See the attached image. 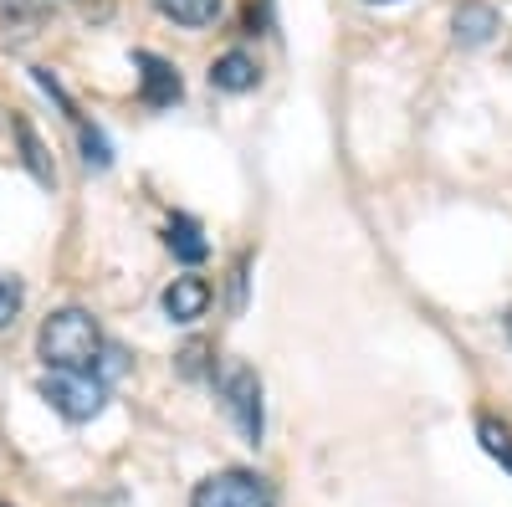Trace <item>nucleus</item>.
<instances>
[{
  "mask_svg": "<svg viewBox=\"0 0 512 507\" xmlns=\"http://www.w3.org/2000/svg\"><path fill=\"white\" fill-rule=\"evenodd\" d=\"M507 338H512V313H507Z\"/></svg>",
  "mask_w": 512,
  "mask_h": 507,
  "instance_id": "obj_17",
  "label": "nucleus"
},
{
  "mask_svg": "<svg viewBox=\"0 0 512 507\" xmlns=\"http://www.w3.org/2000/svg\"><path fill=\"white\" fill-rule=\"evenodd\" d=\"M256 82H262V67L246 52H221L210 62V88H221V93H251Z\"/></svg>",
  "mask_w": 512,
  "mask_h": 507,
  "instance_id": "obj_8",
  "label": "nucleus"
},
{
  "mask_svg": "<svg viewBox=\"0 0 512 507\" xmlns=\"http://www.w3.org/2000/svg\"><path fill=\"white\" fill-rule=\"evenodd\" d=\"M149 6L164 21H175V26H210V21L221 16L226 0H149Z\"/></svg>",
  "mask_w": 512,
  "mask_h": 507,
  "instance_id": "obj_10",
  "label": "nucleus"
},
{
  "mask_svg": "<svg viewBox=\"0 0 512 507\" xmlns=\"http://www.w3.org/2000/svg\"><path fill=\"white\" fill-rule=\"evenodd\" d=\"M216 349L205 344V338H190V344L180 349V359H175V369L185 374V379H216V359H210Z\"/></svg>",
  "mask_w": 512,
  "mask_h": 507,
  "instance_id": "obj_12",
  "label": "nucleus"
},
{
  "mask_svg": "<svg viewBox=\"0 0 512 507\" xmlns=\"http://www.w3.org/2000/svg\"><path fill=\"white\" fill-rule=\"evenodd\" d=\"M103 344L108 338H103V328H98V318L88 308H57L36 333V354H41V364H47V374H57V369H93Z\"/></svg>",
  "mask_w": 512,
  "mask_h": 507,
  "instance_id": "obj_1",
  "label": "nucleus"
},
{
  "mask_svg": "<svg viewBox=\"0 0 512 507\" xmlns=\"http://www.w3.org/2000/svg\"><path fill=\"white\" fill-rule=\"evenodd\" d=\"M190 507H277V487L262 472L226 467V472H210L205 482H195Z\"/></svg>",
  "mask_w": 512,
  "mask_h": 507,
  "instance_id": "obj_4",
  "label": "nucleus"
},
{
  "mask_svg": "<svg viewBox=\"0 0 512 507\" xmlns=\"http://www.w3.org/2000/svg\"><path fill=\"white\" fill-rule=\"evenodd\" d=\"M364 6H400V0H364Z\"/></svg>",
  "mask_w": 512,
  "mask_h": 507,
  "instance_id": "obj_16",
  "label": "nucleus"
},
{
  "mask_svg": "<svg viewBox=\"0 0 512 507\" xmlns=\"http://www.w3.org/2000/svg\"><path fill=\"white\" fill-rule=\"evenodd\" d=\"M216 390H221V405L231 415V426L241 431L246 446H262L267 436V405H262V379H256L251 364H226L216 374Z\"/></svg>",
  "mask_w": 512,
  "mask_h": 507,
  "instance_id": "obj_2",
  "label": "nucleus"
},
{
  "mask_svg": "<svg viewBox=\"0 0 512 507\" xmlns=\"http://www.w3.org/2000/svg\"><path fill=\"white\" fill-rule=\"evenodd\" d=\"M164 313H169V323H195V318H205V308H210V282L205 277H175L164 287Z\"/></svg>",
  "mask_w": 512,
  "mask_h": 507,
  "instance_id": "obj_7",
  "label": "nucleus"
},
{
  "mask_svg": "<svg viewBox=\"0 0 512 507\" xmlns=\"http://www.w3.org/2000/svg\"><path fill=\"white\" fill-rule=\"evenodd\" d=\"M451 31L461 47H487V41L502 31V16L497 6H487V0H461V6L451 11Z\"/></svg>",
  "mask_w": 512,
  "mask_h": 507,
  "instance_id": "obj_6",
  "label": "nucleus"
},
{
  "mask_svg": "<svg viewBox=\"0 0 512 507\" xmlns=\"http://www.w3.org/2000/svg\"><path fill=\"white\" fill-rule=\"evenodd\" d=\"M134 67H139V98H144V108H175L185 98V82H180L175 62H164L154 52H134Z\"/></svg>",
  "mask_w": 512,
  "mask_h": 507,
  "instance_id": "obj_5",
  "label": "nucleus"
},
{
  "mask_svg": "<svg viewBox=\"0 0 512 507\" xmlns=\"http://www.w3.org/2000/svg\"><path fill=\"white\" fill-rule=\"evenodd\" d=\"M164 246L175 251V257H180L185 267H200V262L210 257V241H205V231H200V221H195V216H175V221H169Z\"/></svg>",
  "mask_w": 512,
  "mask_h": 507,
  "instance_id": "obj_9",
  "label": "nucleus"
},
{
  "mask_svg": "<svg viewBox=\"0 0 512 507\" xmlns=\"http://www.w3.org/2000/svg\"><path fill=\"white\" fill-rule=\"evenodd\" d=\"M36 395L47 400L62 420H72V426H82V420H98L103 405H108V385L93 374V369H57L36 385Z\"/></svg>",
  "mask_w": 512,
  "mask_h": 507,
  "instance_id": "obj_3",
  "label": "nucleus"
},
{
  "mask_svg": "<svg viewBox=\"0 0 512 507\" xmlns=\"http://www.w3.org/2000/svg\"><path fill=\"white\" fill-rule=\"evenodd\" d=\"M52 16V0H0V21L6 26H36V21H47Z\"/></svg>",
  "mask_w": 512,
  "mask_h": 507,
  "instance_id": "obj_14",
  "label": "nucleus"
},
{
  "mask_svg": "<svg viewBox=\"0 0 512 507\" xmlns=\"http://www.w3.org/2000/svg\"><path fill=\"white\" fill-rule=\"evenodd\" d=\"M26 308V282L11 277V272H0V328H11Z\"/></svg>",
  "mask_w": 512,
  "mask_h": 507,
  "instance_id": "obj_15",
  "label": "nucleus"
},
{
  "mask_svg": "<svg viewBox=\"0 0 512 507\" xmlns=\"http://www.w3.org/2000/svg\"><path fill=\"white\" fill-rule=\"evenodd\" d=\"M16 139H21V149H26V164H31V175H36L41 185H52V180H57V169H52L47 149H41V139L31 134V123H26V118H16Z\"/></svg>",
  "mask_w": 512,
  "mask_h": 507,
  "instance_id": "obj_13",
  "label": "nucleus"
},
{
  "mask_svg": "<svg viewBox=\"0 0 512 507\" xmlns=\"http://www.w3.org/2000/svg\"><path fill=\"white\" fill-rule=\"evenodd\" d=\"M477 441H482V451H487L492 461H502V472L512 477V426L482 415V420H477Z\"/></svg>",
  "mask_w": 512,
  "mask_h": 507,
  "instance_id": "obj_11",
  "label": "nucleus"
}]
</instances>
